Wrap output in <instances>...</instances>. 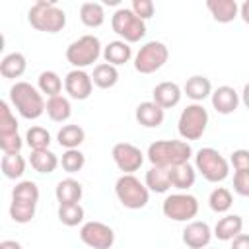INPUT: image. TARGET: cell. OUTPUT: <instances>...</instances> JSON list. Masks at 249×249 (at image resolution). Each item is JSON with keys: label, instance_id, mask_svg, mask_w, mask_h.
Listing matches in <instances>:
<instances>
[{"label": "cell", "instance_id": "34", "mask_svg": "<svg viewBox=\"0 0 249 249\" xmlns=\"http://www.w3.org/2000/svg\"><path fill=\"white\" fill-rule=\"evenodd\" d=\"M231 204H233V196H231V193H230L226 187H216V189L210 193V196H208V206H210L216 214L228 212V210L231 208Z\"/></svg>", "mask_w": 249, "mask_h": 249}, {"label": "cell", "instance_id": "4", "mask_svg": "<svg viewBox=\"0 0 249 249\" xmlns=\"http://www.w3.org/2000/svg\"><path fill=\"white\" fill-rule=\"evenodd\" d=\"M115 195L119 202L128 210H140L150 200V191L134 175H121L115 183Z\"/></svg>", "mask_w": 249, "mask_h": 249}, {"label": "cell", "instance_id": "33", "mask_svg": "<svg viewBox=\"0 0 249 249\" xmlns=\"http://www.w3.org/2000/svg\"><path fill=\"white\" fill-rule=\"evenodd\" d=\"M0 167L8 179H19L25 173V160L19 154H4Z\"/></svg>", "mask_w": 249, "mask_h": 249}, {"label": "cell", "instance_id": "22", "mask_svg": "<svg viewBox=\"0 0 249 249\" xmlns=\"http://www.w3.org/2000/svg\"><path fill=\"white\" fill-rule=\"evenodd\" d=\"M132 56V49L128 43L124 41H111L109 45H105L103 49V58L107 64H113V66H121V64H126Z\"/></svg>", "mask_w": 249, "mask_h": 249}, {"label": "cell", "instance_id": "24", "mask_svg": "<svg viewBox=\"0 0 249 249\" xmlns=\"http://www.w3.org/2000/svg\"><path fill=\"white\" fill-rule=\"evenodd\" d=\"M25 68H27V60L21 53H10L0 60V74L6 80H14V78L23 76Z\"/></svg>", "mask_w": 249, "mask_h": 249}, {"label": "cell", "instance_id": "2", "mask_svg": "<svg viewBox=\"0 0 249 249\" xmlns=\"http://www.w3.org/2000/svg\"><path fill=\"white\" fill-rule=\"evenodd\" d=\"M29 25L43 33H58L66 25V14L53 0H39L27 12Z\"/></svg>", "mask_w": 249, "mask_h": 249}, {"label": "cell", "instance_id": "17", "mask_svg": "<svg viewBox=\"0 0 249 249\" xmlns=\"http://www.w3.org/2000/svg\"><path fill=\"white\" fill-rule=\"evenodd\" d=\"M138 124L146 126V128H158L163 119H165V113L160 105H156L154 101H142L138 107H136V113H134Z\"/></svg>", "mask_w": 249, "mask_h": 249}, {"label": "cell", "instance_id": "40", "mask_svg": "<svg viewBox=\"0 0 249 249\" xmlns=\"http://www.w3.org/2000/svg\"><path fill=\"white\" fill-rule=\"evenodd\" d=\"M140 19H150L152 16H154V12H156V6H154V2L152 0H132V8H130Z\"/></svg>", "mask_w": 249, "mask_h": 249}, {"label": "cell", "instance_id": "32", "mask_svg": "<svg viewBox=\"0 0 249 249\" xmlns=\"http://www.w3.org/2000/svg\"><path fill=\"white\" fill-rule=\"evenodd\" d=\"M58 220H60V224L74 228L84 222V208L80 206V202L58 204Z\"/></svg>", "mask_w": 249, "mask_h": 249}, {"label": "cell", "instance_id": "43", "mask_svg": "<svg viewBox=\"0 0 249 249\" xmlns=\"http://www.w3.org/2000/svg\"><path fill=\"white\" fill-rule=\"evenodd\" d=\"M233 191L239 196H249V171L233 173Z\"/></svg>", "mask_w": 249, "mask_h": 249}, {"label": "cell", "instance_id": "13", "mask_svg": "<svg viewBox=\"0 0 249 249\" xmlns=\"http://www.w3.org/2000/svg\"><path fill=\"white\" fill-rule=\"evenodd\" d=\"M64 89L66 93L72 97V99H78V101H84L91 95L93 91V80L91 76L86 72V70H70L64 78Z\"/></svg>", "mask_w": 249, "mask_h": 249}, {"label": "cell", "instance_id": "1", "mask_svg": "<svg viewBox=\"0 0 249 249\" xmlns=\"http://www.w3.org/2000/svg\"><path fill=\"white\" fill-rule=\"evenodd\" d=\"M148 160L156 167H175L181 163H189L193 156V148L185 140H156L148 146Z\"/></svg>", "mask_w": 249, "mask_h": 249}, {"label": "cell", "instance_id": "9", "mask_svg": "<svg viewBox=\"0 0 249 249\" xmlns=\"http://www.w3.org/2000/svg\"><path fill=\"white\" fill-rule=\"evenodd\" d=\"M161 212L173 222H193V218L198 214V200L189 193H175L165 196Z\"/></svg>", "mask_w": 249, "mask_h": 249}, {"label": "cell", "instance_id": "45", "mask_svg": "<svg viewBox=\"0 0 249 249\" xmlns=\"http://www.w3.org/2000/svg\"><path fill=\"white\" fill-rule=\"evenodd\" d=\"M239 16H241V19L249 25V0H245V2L239 6Z\"/></svg>", "mask_w": 249, "mask_h": 249}, {"label": "cell", "instance_id": "35", "mask_svg": "<svg viewBox=\"0 0 249 249\" xmlns=\"http://www.w3.org/2000/svg\"><path fill=\"white\" fill-rule=\"evenodd\" d=\"M35 208H37L35 202L12 200V204H10V218H12L16 224H27V222H31L33 216H35Z\"/></svg>", "mask_w": 249, "mask_h": 249}, {"label": "cell", "instance_id": "25", "mask_svg": "<svg viewBox=\"0 0 249 249\" xmlns=\"http://www.w3.org/2000/svg\"><path fill=\"white\" fill-rule=\"evenodd\" d=\"M169 179H171V187L179 189V191H187L195 185L196 179V169L191 163H181L169 169Z\"/></svg>", "mask_w": 249, "mask_h": 249}, {"label": "cell", "instance_id": "47", "mask_svg": "<svg viewBox=\"0 0 249 249\" xmlns=\"http://www.w3.org/2000/svg\"><path fill=\"white\" fill-rule=\"evenodd\" d=\"M241 101H243V105L249 109V82L243 86V91H241Z\"/></svg>", "mask_w": 249, "mask_h": 249}, {"label": "cell", "instance_id": "41", "mask_svg": "<svg viewBox=\"0 0 249 249\" xmlns=\"http://www.w3.org/2000/svg\"><path fill=\"white\" fill-rule=\"evenodd\" d=\"M23 146V140L19 138V134H12V136H0V150L4 154H19Z\"/></svg>", "mask_w": 249, "mask_h": 249}, {"label": "cell", "instance_id": "5", "mask_svg": "<svg viewBox=\"0 0 249 249\" xmlns=\"http://www.w3.org/2000/svg\"><path fill=\"white\" fill-rule=\"evenodd\" d=\"M195 167L208 183H220L230 175L228 160L214 148H200L195 156Z\"/></svg>", "mask_w": 249, "mask_h": 249}, {"label": "cell", "instance_id": "10", "mask_svg": "<svg viewBox=\"0 0 249 249\" xmlns=\"http://www.w3.org/2000/svg\"><path fill=\"white\" fill-rule=\"evenodd\" d=\"M169 58V51L161 41H148L134 56V68L140 74H152L160 70Z\"/></svg>", "mask_w": 249, "mask_h": 249}, {"label": "cell", "instance_id": "11", "mask_svg": "<svg viewBox=\"0 0 249 249\" xmlns=\"http://www.w3.org/2000/svg\"><path fill=\"white\" fill-rule=\"evenodd\" d=\"M111 156H113L115 165L123 171V175H132L144 163L142 150L138 146L130 144V142H119V144H115L113 150H111Z\"/></svg>", "mask_w": 249, "mask_h": 249}, {"label": "cell", "instance_id": "16", "mask_svg": "<svg viewBox=\"0 0 249 249\" xmlns=\"http://www.w3.org/2000/svg\"><path fill=\"white\" fill-rule=\"evenodd\" d=\"M181 95L183 91L175 82H160L152 91V97H154L152 101L165 111V109L175 107L181 101Z\"/></svg>", "mask_w": 249, "mask_h": 249}, {"label": "cell", "instance_id": "29", "mask_svg": "<svg viewBox=\"0 0 249 249\" xmlns=\"http://www.w3.org/2000/svg\"><path fill=\"white\" fill-rule=\"evenodd\" d=\"M84 138H86V132L80 124H64L56 134L58 144L66 150H76L84 142Z\"/></svg>", "mask_w": 249, "mask_h": 249}, {"label": "cell", "instance_id": "7", "mask_svg": "<svg viewBox=\"0 0 249 249\" xmlns=\"http://www.w3.org/2000/svg\"><path fill=\"white\" fill-rule=\"evenodd\" d=\"M111 27L124 43H138L146 35V23L130 8H119L111 16Z\"/></svg>", "mask_w": 249, "mask_h": 249}, {"label": "cell", "instance_id": "6", "mask_svg": "<svg viewBox=\"0 0 249 249\" xmlns=\"http://www.w3.org/2000/svg\"><path fill=\"white\" fill-rule=\"evenodd\" d=\"M208 126V111L200 103H191L187 105L177 123V130L183 140H198Z\"/></svg>", "mask_w": 249, "mask_h": 249}, {"label": "cell", "instance_id": "38", "mask_svg": "<svg viewBox=\"0 0 249 249\" xmlns=\"http://www.w3.org/2000/svg\"><path fill=\"white\" fill-rule=\"evenodd\" d=\"M18 134V121L6 101H0V136Z\"/></svg>", "mask_w": 249, "mask_h": 249}, {"label": "cell", "instance_id": "48", "mask_svg": "<svg viewBox=\"0 0 249 249\" xmlns=\"http://www.w3.org/2000/svg\"><path fill=\"white\" fill-rule=\"evenodd\" d=\"M208 249H216V247H208Z\"/></svg>", "mask_w": 249, "mask_h": 249}, {"label": "cell", "instance_id": "27", "mask_svg": "<svg viewBox=\"0 0 249 249\" xmlns=\"http://www.w3.org/2000/svg\"><path fill=\"white\" fill-rule=\"evenodd\" d=\"M45 113L49 115L51 121L54 123H64L70 119L72 115V105L64 95H56V97H49L47 99V109Z\"/></svg>", "mask_w": 249, "mask_h": 249}, {"label": "cell", "instance_id": "21", "mask_svg": "<svg viewBox=\"0 0 249 249\" xmlns=\"http://www.w3.org/2000/svg\"><path fill=\"white\" fill-rule=\"evenodd\" d=\"M144 185L152 193H167L171 189V179H169V169L167 167H156L152 165L146 171Z\"/></svg>", "mask_w": 249, "mask_h": 249}, {"label": "cell", "instance_id": "15", "mask_svg": "<svg viewBox=\"0 0 249 249\" xmlns=\"http://www.w3.org/2000/svg\"><path fill=\"white\" fill-rule=\"evenodd\" d=\"M212 107L220 115H231L239 105V93L231 86H220L212 91Z\"/></svg>", "mask_w": 249, "mask_h": 249}, {"label": "cell", "instance_id": "28", "mask_svg": "<svg viewBox=\"0 0 249 249\" xmlns=\"http://www.w3.org/2000/svg\"><path fill=\"white\" fill-rule=\"evenodd\" d=\"M91 80L97 88L101 89H109L113 88L117 82H119V70L117 66L113 64H107V62H101L93 68V74H91Z\"/></svg>", "mask_w": 249, "mask_h": 249}, {"label": "cell", "instance_id": "42", "mask_svg": "<svg viewBox=\"0 0 249 249\" xmlns=\"http://www.w3.org/2000/svg\"><path fill=\"white\" fill-rule=\"evenodd\" d=\"M230 163L233 165L235 171H249V150H243V148L233 150Z\"/></svg>", "mask_w": 249, "mask_h": 249}, {"label": "cell", "instance_id": "18", "mask_svg": "<svg viewBox=\"0 0 249 249\" xmlns=\"http://www.w3.org/2000/svg\"><path fill=\"white\" fill-rule=\"evenodd\" d=\"M206 8L218 23H230L239 16V6L235 0H206Z\"/></svg>", "mask_w": 249, "mask_h": 249}, {"label": "cell", "instance_id": "3", "mask_svg": "<svg viewBox=\"0 0 249 249\" xmlns=\"http://www.w3.org/2000/svg\"><path fill=\"white\" fill-rule=\"evenodd\" d=\"M10 101L16 107V111L23 119H29V121L39 119L47 109V103L41 91L33 88L29 82H16L10 88Z\"/></svg>", "mask_w": 249, "mask_h": 249}, {"label": "cell", "instance_id": "31", "mask_svg": "<svg viewBox=\"0 0 249 249\" xmlns=\"http://www.w3.org/2000/svg\"><path fill=\"white\" fill-rule=\"evenodd\" d=\"M37 86H39V91L45 93V95H49V97H56L62 91V80L53 70L41 72L39 78H37Z\"/></svg>", "mask_w": 249, "mask_h": 249}, {"label": "cell", "instance_id": "8", "mask_svg": "<svg viewBox=\"0 0 249 249\" xmlns=\"http://www.w3.org/2000/svg\"><path fill=\"white\" fill-rule=\"evenodd\" d=\"M99 54H101V43L95 35H82L80 39L72 41L66 49V60L78 70L91 66L99 58Z\"/></svg>", "mask_w": 249, "mask_h": 249}, {"label": "cell", "instance_id": "12", "mask_svg": "<svg viewBox=\"0 0 249 249\" xmlns=\"http://www.w3.org/2000/svg\"><path fill=\"white\" fill-rule=\"evenodd\" d=\"M80 239L91 249H111L115 243V231L103 222H86L80 228Z\"/></svg>", "mask_w": 249, "mask_h": 249}, {"label": "cell", "instance_id": "19", "mask_svg": "<svg viewBox=\"0 0 249 249\" xmlns=\"http://www.w3.org/2000/svg\"><path fill=\"white\" fill-rule=\"evenodd\" d=\"M241 230H243V218L239 214H226L214 226V235L220 241H231L241 233Z\"/></svg>", "mask_w": 249, "mask_h": 249}, {"label": "cell", "instance_id": "26", "mask_svg": "<svg viewBox=\"0 0 249 249\" xmlns=\"http://www.w3.org/2000/svg\"><path fill=\"white\" fill-rule=\"evenodd\" d=\"M29 163L37 173H53L58 167L60 160L51 150H31Z\"/></svg>", "mask_w": 249, "mask_h": 249}, {"label": "cell", "instance_id": "39", "mask_svg": "<svg viewBox=\"0 0 249 249\" xmlns=\"http://www.w3.org/2000/svg\"><path fill=\"white\" fill-rule=\"evenodd\" d=\"M84 163H86V156H84L78 148H76V150H66V152L62 154V158H60V165H62V169L68 171V173L80 171V169L84 167Z\"/></svg>", "mask_w": 249, "mask_h": 249}, {"label": "cell", "instance_id": "23", "mask_svg": "<svg viewBox=\"0 0 249 249\" xmlns=\"http://www.w3.org/2000/svg\"><path fill=\"white\" fill-rule=\"evenodd\" d=\"M84 195V189L80 185V181L68 177V179H62L58 181L56 189H54V196L58 200V204H66V202H80Z\"/></svg>", "mask_w": 249, "mask_h": 249}, {"label": "cell", "instance_id": "36", "mask_svg": "<svg viewBox=\"0 0 249 249\" xmlns=\"http://www.w3.org/2000/svg\"><path fill=\"white\" fill-rule=\"evenodd\" d=\"M12 200L21 202H35L39 200V187L33 181H19L12 191Z\"/></svg>", "mask_w": 249, "mask_h": 249}, {"label": "cell", "instance_id": "20", "mask_svg": "<svg viewBox=\"0 0 249 249\" xmlns=\"http://www.w3.org/2000/svg\"><path fill=\"white\" fill-rule=\"evenodd\" d=\"M183 91L187 93L189 99H193L195 103H198V101H204L208 95H212V84H210V80L206 76L196 74V76H191L185 82Z\"/></svg>", "mask_w": 249, "mask_h": 249}, {"label": "cell", "instance_id": "44", "mask_svg": "<svg viewBox=\"0 0 249 249\" xmlns=\"http://www.w3.org/2000/svg\"><path fill=\"white\" fill-rule=\"evenodd\" d=\"M231 249H249V233H239L231 239Z\"/></svg>", "mask_w": 249, "mask_h": 249}, {"label": "cell", "instance_id": "46", "mask_svg": "<svg viewBox=\"0 0 249 249\" xmlns=\"http://www.w3.org/2000/svg\"><path fill=\"white\" fill-rule=\"evenodd\" d=\"M0 249H23V247L14 239H4V241H0Z\"/></svg>", "mask_w": 249, "mask_h": 249}, {"label": "cell", "instance_id": "30", "mask_svg": "<svg viewBox=\"0 0 249 249\" xmlns=\"http://www.w3.org/2000/svg\"><path fill=\"white\" fill-rule=\"evenodd\" d=\"M80 19L86 27H99L105 21V10L99 2H84L80 6Z\"/></svg>", "mask_w": 249, "mask_h": 249}, {"label": "cell", "instance_id": "37", "mask_svg": "<svg viewBox=\"0 0 249 249\" xmlns=\"http://www.w3.org/2000/svg\"><path fill=\"white\" fill-rule=\"evenodd\" d=\"M25 142L31 150H49L51 144V134L43 126H31L25 134Z\"/></svg>", "mask_w": 249, "mask_h": 249}, {"label": "cell", "instance_id": "14", "mask_svg": "<svg viewBox=\"0 0 249 249\" xmlns=\"http://www.w3.org/2000/svg\"><path fill=\"white\" fill-rule=\"evenodd\" d=\"M210 239H212V230L206 222L193 220L183 230V243L189 249H204L208 247Z\"/></svg>", "mask_w": 249, "mask_h": 249}]
</instances>
